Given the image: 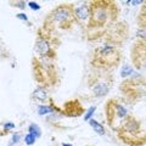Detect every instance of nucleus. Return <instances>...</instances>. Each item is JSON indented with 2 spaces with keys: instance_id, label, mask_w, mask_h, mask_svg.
Segmentation results:
<instances>
[{
  "instance_id": "4468645a",
  "label": "nucleus",
  "mask_w": 146,
  "mask_h": 146,
  "mask_svg": "<svg viewBox=\"0 0 146 146\" xmlns=\"http://www.w3.org/2000/svg\"><path fill=\"white\" fill-rule=\"evenodd\" d=\"M56 107L54 105H42V106L38 107V112L39 115H46V113H51V112H55L56 111Z\"/></svg>"
},
{
  "instance_id": "f257e3e1",
  "label": "nucleus",
  "mask_w": 146,
  "mask_h": 146,
  "mask_svg": "<svg viewBox=\"0 0 146 146\" xmlns=\"http://www.w3.org/2000/svg\"><path fill=\"white\" fill-rule=\"evenodd\" d=\"M90 3V17L85 31L86 38L95 40L106 33L118 18L117 3L110 0H95Z\"/></svg>"
},
{
  "instance_id": "9d476101",
  "label": "nucleus",
  "mask_w": 146,
  "mask_h": 146,
  "mask_svg": "<svg viewBox=\"0 0 146 146\" xmlns=\"http://www.w3.org/2000/svg\"><path fill=\"white\" fill-rule=\"evenodd\" d=\"M33 99L36 100V101H40L43 102L44 105H54V101H52V98L50 96L49 91H48V88H45L43 85H38L36 88L33 90Z\"/></svg>"
},
{
  "instance_id": "423d86ee",
  "label": "nucleus",
  "mask_w": 146,
  "mask_h": 146,
  "mask_svg": "<svg viewBox=\"0 0 146 146\" xmlns=\"http://www.w3.org/2000/svg\"><path fill=\"white\" fill-rule=\"evenodd\" d=\"M113 74L110 72L96 71L89 73L88 76V86L94 98H104L111 91L113 86Z\"/></svg>"
},
{
  "instance_id": "39448f33",
  "label": "nucleus",
  "mask_w": 146,
  "mask_h": 146,
  "mask_svg": "<svg viewBox=\"0 0 146 146\" xmlns=\"http://www.w3.org/2000/svg\"><path fill=\"white\" fill-rule=\"evenodd\" d=\"M32 70L34 79L45 88L58 83V70L55 61L34 56L32 58Z\"/></svg>"
},
{
  "instance_id": "6e6552de",
  "label": "nucleus",
  "mask_w": 146,
  "mask_h": 146,
  "mask_svg": "<svg viewBox=\"0 0 146 146\" xmlns=\"http://www.w3.org/2000/svg\"><path fill=\"white\" fill-rule=\"evenodd\" d=\"M130 56L136 70L146 73V43L136 40L130 49Z\"/></svg>"
},
{
  "instance_id": "9b49d317",
  "label": "nucleus",
  "mask_w": 146,
  "mask_h": 146,
  "mask_svg": "<svg viewBox=\"0 0 146 146\" xmlns=\"http://www.w3.org/2000/svg\"><path fill=\"white\" fill-rule=\"evenodd\" d=\"M63 112L70 117H78L84 112V107L82 106L78 100H72V101L66 102Z\"/></svg>"
},
{
  "instance_id": "dca6fc26",
  "label": "nucleus",
  "mask_w": 146,
  "mask_h": 146,
  "mask_svg": "<svg viewBox=\"0 0 146 146\" xmlns=\"http://www.w3.org/2000/svg\"><path fill=\"white\" fill-rule=\"evenodd\" d=\"M136 38H138V40H141V42L146 43V29L138 28V31H136Z\"/></svg>"
},
{
  "instance_id": "f03ea898",
  "label": "nucleus",
  "mask_w": 146,
  "mask_h": 146,
  "mask_svg": "<svg viewBox=\"0 0 146 146\" xmlns=\"http://www.w3.org/2000/svg\"><path fill=\"white\" fill-rule=\"evenodd\" d=\"M73 25H77L74 18V5L70 3H65L57 5L48 13V16L44 20L43 28L49 32H52V33H56L58 29H71Z\"/></svg>"
},
{
  "instance_id": "4be33fe9",
  "label": "nucleus",
  "mask_w": 146,
  "mask_h": 146,
  "mask_svg": "<svg viewBox=\"0 0 146 146\" xmlns=\"http://www.w3.org/2000/svg\"><path fill=\"white\" fill-rule=\"evenodd\" d=\"M20 139H21V134H20V133H15V134H13V136H12L11 145H13V144H17L18 141H20Z\"/></svg>"
},
{
  "instance_id": "412c9836",
  "label": "nucleus",
  "mask_w": 146,
  "mask_h": 146,
  "mask_svg": "<svg viewBox=\"0 0 146 146\" xmlns=\"http://www.w3.org/2000/svg\"><path fill=\"white\" fill-rule=\"evenodd\" d=\"M28 6L32 9V10H35V11H38L40 10V5L38 3H34V1H29L28 3Z\"/></svg>"
},
{
  "instance_id": "a211bd4d",
  "label": "nucleus",
  "mask_w": 146,
  "mask_h": 146,
  "mask_svg": "<svg viewBox=\"0 0 146 146\" xmlns=\"http://www.w3.org/2000/svg\"><path fill=\"white\" fill-rule=\"evenodd\" d=\"M12 129H15V123H11V122H6L5 123V124H4V133H5V134H7L9 133V131H10V130H12ZM3 133V134H4ZM3 134H0V135H3Z\"/></svg>"
},
{
  "instance_id": "f3484780",
  "label": "nucleus",
  "mask_w": 146,
  "mask_h": 146,
  "mask_svg": "<svg viewBox=\"0 0 146 146\" xmlns=\"http://www.w3.org/2000/svg\"><path fill=\"white\" fill-rule=\"evenodd\" d=\"M35 140H36L35 136L32 135V134H29V133L25 135V144H26V145H28V146L34 145V144H35Z\"/></svg>"
},
{
  "instance_id": "2eb2a0df",
  "label": "nucleus",
  "mask_w": 146,
  "mask_h": 146,
  "mask_svg": "<svg viewBox=\"0 0 146 146\" xmlns=\"http://www.w3.org/2000/svg\"><path fill=\"white\" fill-rule=\"evenodd\" d=\"M28 133L34 135L36 139L40 138L42 136V129H40V127L38 124H35V123H32V124H29L28 127Z\"/></svg>"
},
{
  "instance_id": "1a4fd4ad",
  "label": "nucleus",
  "mask_w": 146,
  "mask_h": 146,
  "mask_svg": "<svg viewBox=\"0 0 146 146\" xmlns=\"http://www.w3.org/2000/svg\"><path fill=\"white\" fill-rule=\"evenodd\" d=\"M90 17V3L85 1L79 6H74V18L77 25H80L85 29Z\"/></svg>"
},
{
  "instance_id": "6ab92c4d",
  "label": "nucleus",
  "mask_w": 146,
  "mask_h": 146,
  "mask_svg": "<svg viewBox=\"0 0 146 146\" xmlns=\"http://www.w3.org/2000/svg\"><path fill=\"white\" fill-rule=\"evenodd\" d=\"M10 4H12V6L23 9V10H25L26 6H27V3H26V1H10Z\"/></svg>"
},
{
  "instance_id": "7ed1b4c3",
  "label": "nucleus",
  "mask_w": 146,
  "mask_h": 146,
  "mask_svg": "<svg viewBox=\"0 0 146 146\" xmlns=\"http://www.w3.org/2000/svg\"><path fill=\"white\" fill-rule=\"evenodd\" d=\"M122 57V51L118 46L113 44H104L94 49L90 65L96 71L112 73V71L119 65Z\"/></svg>"
},
{
  "instance_id": "0eeeda50",
  "label": "nucleus",
  "mask_w": 146,
  "mask_h": 146,
  "mask_svg": "<svg viewBox=\"0 0 146 146\" xmlns=\"http://www.w3.org/2000/svg\"><path fill=\"white\" fill-rule=\"evenodd\" d=\"M128 111L125 106L118 99H110L105 104V117L108 127L113 130L121 125V123L128 117Z\"/></svg>"
},
{
  "instance_id": "ddd939ff",
  "label": "nucleus",
  "mask_w": 146,
  "mask_h": 146,
  "mask_svg": "<svg viewBox=\"0 0 146 146\" xmlns=\"http://www.w3.org/2000/svg\"><path fill=\"white\" fill-rule=\"evenodd\" d=\"M89 124H90V127L93 128V129L96 131L99 135H105V133H106V131H105V128H104V125L101 124V123H99L98 121L93 119V118H90Z\"/></svg>"
},
{
  "instance_id": "b1692460",
  "label": "nucleus",
  "mask_w": 146,
  "mask_h": 146,
  "mask_svg": "<svg viewBox=\"0 0 146 146\" xmlns=\"http://www.w3.org/2000/svg\"><path fill=\"white\" fill-rule=\"evenodd\" d=\"M62 146H72V145H70V144H62Z\"/></svg>"
},
{
  "instance_id": "aec40b11",
  "label": "nucleus",
  "mask_w": 146,
  "mask_h": 146,
  "mask_svg": "<svg viewBox=\"0 0 146 146\" xmlns=\"http://www.w3.org/2000/svg\"><path fill=\"white\" fill-rule=\"evenodd\" d=\"M95 110H96V106H93V107L89 108L88 113H86V115L84 116V119H85V121H90V117L94 115V111H95Z\"/></svg>"
},
{
  "instance_id": "5701e85b",
  "label": "nucleus",
  "mask_w": 146,
  "mask_h": 146,
  "mask_svg": "<svg viewBox=\"0 0 146 146\" xmlns=\"http://www.w3.org/2000/svg\"><path fill=\"white\" fill-rule=\"evenodd\" d=\"M16 17L18 18V20H22V21H26V22H28V17H27L26 13H17Z\"/></svg>"
},
{
  "instance_id": "20e7f679",
  "label": "nucleus",
  "mask_w": 146,
  "mask_h": 146,
  "mask_svg": "<svg viewBox=\"0 0 146 146\" xmlns=\"http://www.w3.org/2000/svg\"><path fill=\"white\" fill-rule=\"evenodd\" d=\"M60 46V38L56 33L49 32L40 27L36 32V38L34 43L35 56L45 60L55 61L57 57V48Z\"/></svg>"
},
{
  "instance_id": "f8f14e48",
  "label": "nucleus",
  "mask_w": 146,
  "mask_h": 146,
  "mask_svg": "<svg viewBox=\"0 0 146 146\" xmlns=\"http://www.w3.org/2000/svg\"><path fill=\"white\" fill-rule=\"evenodd\" d=\"M136 22H138L139 28H145L146 29V1H144L143 6H141L140 11L136 17Z\"/></svg>"
}]
</instances>
